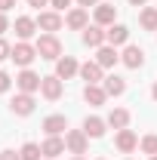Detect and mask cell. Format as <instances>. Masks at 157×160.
Returning <instances> with one entry per match:
<instances>
[{"mask_svg":"<svg viewBox=\"0 0 157 160\" xmlns=\"http://www.w3.org/2000/svg\"><path fill=\"white\" fill-rule=\"evenodd\" d=\"M62 28V16L53 9V12H40L37 16V31H43V34H56Z\"/></svg>","mask_w":157,"mask_h":160,"instance_id":"9","label":"cell"},{"mask_svg":"<svg viewBox=\"0 0 157 160\" xmlns=\"http://www.w3.org/2000/svg\"><path fill=\"white\" fill-rule=\"evenodd\" d=\"M83 43L93 46V49H99V46L108 43V34L102 31V25H89V28H83Z\"/></svg>","mask_w":157,"mask_h":160,"instance_id":"14","label":"cell"},{"mask_svg":"<svg viewBox=\"0 0 157 160\" xmlns=\"http://www.w3.org/2000/svg\"><path fill=\"white\" fill-rule=\"evenodd\" d=\"M148 160H157V154H154V157H148Z\"/></svg>","mask_w":157,"mask_h":160,"instance_id":"38","label":"cell"},{"mask_svg":"<svg viewBox=\"0 0 157 160\" xmlns=\"http://www.w3.org/2000/svg\"><path fill=\"white\" fill-rule=\"evenodd\" d=\"M9 59L16 62L19 68H31V62L40 59V56H37V46H31L28 40H19V43L13 46V56H9Z\"/></svg>","mask_w":157,"mask_h":160,"instance_id":"2","label":"cell"},{"mask_svg":"<svg viewBox=\"0 0 157 160\" xmlns=\"http://www.w3.org/2000/svg\"><path fill=\"white\" fill-rule=\"evenodd\" d=\"M40 148H43V157L46 160H56L59 154H65V139L62 136H46V142Z\"/></svg>","mask_w":157,"mask_h":160,"instance_id":"17","label":"cell"},{"mask_svg":"<svg viewBox=\"0 0 157 160\" xmlns=\"http://www.w3.org/2000/svg\"><path fill=\"white\" fill-rule=\"evenodd\" d=\"M102 86H105V92H108V96H114V99L126 92V80H123V77H117V74L105 77V80H102Z\"/></svg>","mask_w":157,"mask_h":160,"instance_id":"21","label":"cell"},{"mask_svg":"<svg viewBox=\"0 0 157 160\" xmlns=\"http://www.w3.org/2000/svg\"><path fill=\"white\" fill-rule=\"evenodd\" d=\"M114 145H117V151H123V154H133L139 148V139L133 129H117V136H114Z\"/></svg>","mask_w":157,"mask_h":160,"instance_id":"10","label":"cell"},{"mask_svg":"<svg viewBox=\"0 0 157 160\" xmlns=\"http://www.w3.org/2000/svg\"><path fill=\"white\" fill-rule=\"evenodd\" d=\"M3 31H9V19H6V12H0V34Z\"/></svg>","mask_w":157,"mask_h":160,"instance_id":"32","label":"cell"},{"mask_svg":"<svg viewBox=\"0 0 157 160\" xmlns=\"http://www.w3.org/2000/svg\"><path fill=\"white\" fill-rule=\"evenodd\" d=\"M105 34H108V43H111V46H123V43L129 40V28H126V25H111Z\"/></svg>","mask_w":157,"mask_h":160,"instance_id":"22","label":"cell"},{"mask_svg":"<svg viewBox=\"0 0 157 160\" xmlns=\"http://www.w3.org/2000/svg\"><path fill=\"white\" fill-rule=\"evenodd\" d=\"M49 3H53V9H56V12H62V9H68L74 0H49Z\"/></svg>","mask_w":157,"mask_h":160,"instance_id":"29","label":"cell"},{"mask_svg":"<svg viewBox=\"0 0 157 160\" xmlns=\"http://www.w3.org/2000/svg\"><path fill=\"white\" fill-rule=\"evenodd\" d=\"M0 160H22L19 151H0Z\"/></svg>","mask_w":157,"mask_h":160,"instance_id":"30","label":"cell"},{"mask_svg":"<svg viewBox=\"0 0 157 160\" xmlns=\"http://www.w3.org/2000/svg\"><path fill=\"white\" fill-rule=\"evenodd\" d=\"M49 0H28V6H34V9H40V6H46Z\"/></svg>","mask_w":157,"mask_h":160,"instance_id":"33","label":"cell"},{"mask_svg":"<svg viewBox=\"0 0 157 160\" xmlns=\"http://www.w3.org/2000/svg\"><path fill=\"white\" fill-rule=\"evenodd\" d=\"M71 160H83V157H77V154H74V157H71Z\"/></svg>","mask_w":157,"mask_h":160,"instance_id":"37","label":"cell"},{"mask_svg":"<svg viewBox=\"0 0 157 160\" xmlns=\"http://www.w3.org/2000/svg\"><path fill=\"white\" fill-rule=\"evenodd\" d=\"M83 99L89 102L93 108H99V105H105L108 92H105V86H99V83H86V89H83Z\"/></svg>","mask_w":157,"mask_h":160,"instance_id":"19","label":"cell"},{"mask_svg":"<svg viewBox=\"0 0 157 160\" xmlns=\"http://www.w3.org/2000/svg\"><path fill=\"white\" fill-rule=\"evenodd\" d=\"M126 160H129V157H126Z\"/></svg>","mask_w":157,"mask_h":160,"instance_id":"40","label":"cell"},{"mask_svg":"<svg viewBox=\"0 0 157 160\" xmlns=\"http://www.w3.org/2000/svg\"><path fill=\"white\" fill-rule=\"evenodd\" d=\"M74 74H80V65H77L74 56H62V59H56V77L71 80Z\"/></svg>","mask_w":157,"mask_h":160,"instance_id":"8","label":"cell"},{"mask_svg":"<svg viewBox=\"0 0 157 160\" xmlns=\"http://www.w3.org/2000/svg\"><path fill=\"white\" fill-rule=\"evenodd\" d=\"M99 160H105V157H99Z\"/></svg>","mask_w":157,"mask_h":160,"instance_id":"39","label":"cell"},{"mask_svg":"<svg viewBox=\"0 0 157 160\" xmlns=\"http://www.w3.org/2000/svg\"><path fill=\"white\" fill-rule=\"evenodd\" d=\"M13 6H16V0H0V12H9Z\"/></svg>","mask_w":157,"mask_h":160,"instance_id":"31","label":"cell"},{"mask_svg":"<svg viewBox=\"0 0 157 160\" xmlns=\"http://www.w3.org/2000/svg\"><path fill=\"white\" fill-rule=\"evenodd\" d=\"M9 56H13V43H6V40L0 37V62H3V59H9Z\"/></svg>","mask_w":157,"mask_h":160,"instance_id":"27","label":"cell"},{"mask_svg":"<svg viewBox=\"0 0 157 160\" xmlns=\"http://www.w3.org/2000/svg\"><path fill=\"white\" fill-rule=\"evenodd\" d=\"M139 25L145 31H157V6H145L142 16H139Z\"/></svg>","mask_w":157,"mask_h":160,"instance_id":"24","label":"cell"},{"mask_svg":"<svg viewBox=\"0 0 157 160\" xmlns=\"http://www.w3.org/2000/svg\"><path fill=\"white\" fill-rule=\"evenodd\" d=\"M96 62L102 65V68H114V65L120 62V52H117V46H111V43L99 46V49H96Z\"/></svg>","mask_w":157,"mask_h":160,"instance_id":"12","label":"cell"},{"mask_svg":"<svg viewBox=\"0 0 157 160\" xmlns=\"http://www.w3.org/2000/svg\"><path fill=\"white\" fill-rule=\"evenodd\" d=\"M120 62H123L126 68H142V65H145V49H142V46H133V43H126L123 52H120Z\"/></svg>","mask_w":157,"mask_h":160,"instance_id":"6","label":"cell"},{"mask_svg":"<svg viewBox=\"0 0 157 160\" xmlns=\"http://www.w3.org/2000/svg\"><path fill=\"white\" fill-rule=\"evenodd\" d=\"M40 83H43V77H40V74H34L31 68H22V74L16 77V86H19V92H31V96L40 89Z\"/></svg>","mask_w":157,"mask_h":160,"instance_id":"5","label":"cell"},{"mask_svg":"<svg viewBox=\"0 0 157 160\" xmlns=\"http://www.w3.org/2000/svg\"><path fill=\"white\" fill-rule=\"evenodd\" d=\"M43 160H46V157H43Z\"/></svg>","mask_w":157,"mask_h":160,"instance_id":"41","label":"cell"},{"mask_svg":"<svg viewBox=\"0 0 157 160\" xmlns=\"http://www.w3.org/2000/svg\"><path fill=\"white\" fill-rule=\"evenodd\" d=\"M86 145H89V136H86L83 129H68V132H65V148H68L71 154L83 157V154H86Z\"/></svg>","mask_w":157,"mask_h":160,"instance_id":"4","label":"cell"},{"mask_svg":"<svg viewBox=\"0 0 157 160\" xmlns=\"http://www.w3.org/2000/svg\"><path fill=\"white\" fill-rule=\"evenodd\" d=\"M129 3H133V6H145L148 0H129Z\"/></svg>","mask_w":157,"mask_h":160,"instance_id":"35","label":"cell"},{"mask_svg":"<svg viewBox=\"0 0 157 160\" xmlns=\"http://www.w3.org/2000/svg\"><path fill=\"white\" fill-rule=\"evenodd\" d=\"M62 77H56V74H49V77H43V83H40V96L43 99H49V102H56L62 99Z\"/></svg>","mask_w":157,"mask_h":160,"instance_id":"7","label":"cell"},{"mask_svg":"<svg viewBox=\"0 0 157 160\" xmlns=\"http://www.w3.org/2000/svg\"><path fill=\"white\" fill-rule=\"evenodd\" d=\"M139 148H142L148 157H154V154H157V136H154V132H151V136H145V139L139 142Z\"/></svg>","mask_w":157,"mask_h":160,"instance_id":"26","label":"cell"},{"mask_svg":"<svg viewBox=\"0 0 157 160\" xmlns=\"http://www.w3.org/2000/svg\"><path fill=\"white\" fill-rule=\"evenodd\" d=\"M105 126H108V120H102V117H86L83 120V132L89 139H102L105 136Z\"/></svg>","mask_w":157,"mask_h":160,"instance_id":"20","label":"cell"},{"mask_svg":"<svg viewBox=\"0 0 157 160\" xmlns=\"http://www.w3.org/2000/svg\"><path fill=\"white\" fill-rule=\"evenodd\" d=\"M34 108H37V102L31 92H16L13 102H9V111L16 114V117H28V114H34Z\"/></svg>","mask_w":157,"mask_h":160,"instance_id":"3","label":"cell"},{"mask_svg":"<svg viewBox=\"0 0 157 160\" xmlns=\"http://www.w3.org/2000/svg\"><path fill=\"white\" fill-rule=\"evenodd\" d=\"M80 6H83V9H86V6H99V0H77Z\"/></svg>","mask_w":157,"mask_h":160,"instance_id":"34","label":"cell"},{"mask_svg":"<svg viewBox=\"0 0 157 160\" xmlns=\"http://www.w3.org/2000/svg\"><path fill=\"white\" fill-rule=\"evenodd\" d=\"M9 86H13V77H9L6 71H0V96H3V92H6Z\"/></svg>","mask_w":157,"mask_h":160,"instance_id":"28","label":"cell"},{"mask_svg":"<svg viewBox=\"0 0 157 160\" xmlns=\"http://www.w3.org/2000/svg\"><path fill=\"white\" fill-rule=\"evenodd\" d=\"M43 132H46V136H62V132H68V117H65V114H49V117L43 120Z\"/></svg>","mask_w":157,"mask_h":160,"instance_id":"11","label":"cell"},{"mask_svg":"<svg viewBox=\"0 0 157 160\" xmlns=\"http://www.w3.org/2000/svg\"><path fill=\"white\" fill-rule=\"evenodd\" d=\"M102 71H105V68H102L99 62H83V65H80V77L86 80V83H102V80H105Z\"/></svg>","mask_w":157,"mask_h":160,"instance_id":"18","label":"cell"},{"mask_svg":"<svg viewBox=\"0 0 157 160\" xmlns=\"http://www.w3.org/2000/svg\"><path fill=\"white\" fill-rule=\"evenodd\" d=\"M114 19H117V6H114V3H99V6H96V25L111 28Z\"/></svg>","mask_w":157,"mask_h":160,"instance_id":"16","label":"cell"},{"mask_svg":"<svg viewBox=\"0 0 157 160\" xmlns=\"http://www.w3.org/2000/svg\"><path fill=\"white\" fill-rule=\"evenodd\" d=\"M34 34H37V19L19 16V19H16V37H19V40H31Z\"/></svg>","mask_w":157,"mask_h":160,"instance_id":"15","label":"cell"},{"mask_svg":"<svg viewBox=\"0 0 157 160\" xmlns=\"http://www.w3.org/2000/svg\"><path fill=\"white\" fill-rule=\"evenodd\" d=\"M151 99L157 102V83H154V86H151Z\"/></svg>","mask_w":157,"mask_h":160,"instance_id":"36","label":"cell"},{"mask_svg":"<svg viewBox=\"0 0 157 160\" xmlns=\"http://www.w3.org/2000/svg\"><path fill=\"white\" fill-rule=\"evenodd\" d=\"M65 25L71 28V31H83V28H89V12L77 6V9H71L68 16H65Z\"/></svg>","mask_w":157,"mask_h":160,"instance_id":"13","label":"cell"},{"mask_svg":"<svg viewBox=\"0 0 157 160\" xmlns=\"http://www.w3.org/2000/svg\"><path fill=\"white\" fill-rule=\"evenodd\" d=\"M108 126H114V129H126V126H129V111H126V108H111V114H108Z\"/></svg>","mask_w":157,"mask_h":160,"instance_id":"23","label":"cell"},{"mask_svg":"<svg viewBox=\"0 0 157 160\" xmlns=\"http://www.w3.org/2000/svg\"><path fill=\"white\" fill-rule=\"evenodd\" d=\"M34 46H37V56H40V59H49V62L62 59V40L56 37V34H40Z\"/></svg>","mask_w":157,"mask_h":160,"instance_id":"1","label":"cell"},{"mask_svg":"<svg viewBox=\"0 0 157 160\" xmlns=\"http://www.w3.org/2000/svg\"><path fill=\"white\" fill-rule=\"evenodd\" d=\"M19 154H22V160H40V157H43V148L34 145V142H25Z\"/></svg>","mask_w":157,"mask_h":160,"instance_id":"25","label":"cell"}]
</instances>
